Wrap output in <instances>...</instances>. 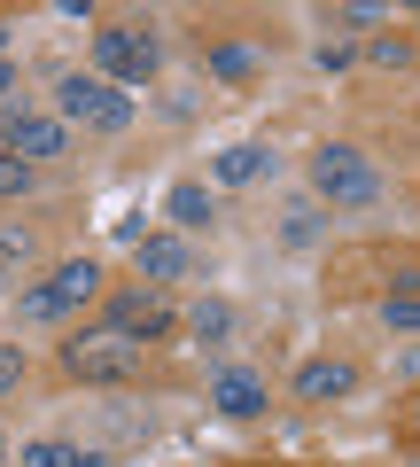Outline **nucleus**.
Here are the masks:
<instances>
[{"mask_svg": "<svg viewBox=\"0 0 420 467\" xmlns=\"http://www.w3.org/2000/svg\"><path fill=\"white\" fill-rule=\"evenodd\" d=\"M16 389H24V350L0 343V398H16Z\"/></svg>", "mask_w": 420, "mask_h": 467, "instance_id": "nucleus-20", "label": "nucleus"}, {"mask_svg": "<svg viewBox=\"0 0 420 467\" xmlns=\"http://www.w3.org/2000/svg\"><path fill=\"white\" fill-rule=\"evenodd\" d=\"M16 125H24V109H0V149H16Z\"/></svg>", "mask_w": 420, "mask_h": 467, "instance_id": "nucleus-24", "label": "nucleus"}, {"mask_svg": "<svg viewBox=\"0 0 420 467\" xmlns=\"http://www.w3.org/2000/svg\"><path fill=\"white\" fill-rule=\"evenodd\" d=\"M32 180H39V164H24V156H0V202L32 195Z\"/></svg>", "mask_w": 420, "mask_h": 467, "instance_id": "nucleus-17", "label": "nucleus"}, {"mask_svg": "<svg viewBox=\"0 0 420 467\" xmlns=\"http://www.w3.org/2000/svg\"><path fill=\"white\" fill-rule=\"evenodd\" d=\"M281 242H288V250H312V242H320V211H312V202H303V211H288Z\"/></svg>", "mask_w": 420, "mask_h": 467, "instance_id": "nucleus-18", "label": "nucleus"}, {"mask_svg": "<svg viewBox=\"0 0 420 467\" xmlns=\"http://www.w3.org/2000/svg\"><path fill=\"white\" fill-rule=\"evenodd\" d=\"M351 389H358L351 358H303L296 367V405H343Z\"/></svg>", "mask_w": 420, "mask_h": 467, "instance_id": "nucleus-7", "label": "nucleus"}, {"mask_svg": "<svg viewBox=\"0 0 420 467\" xmlns=\"http://www.w3.org/2000/svg\"><path fill=\"white\" fill-rule=\"evenodd\" d=\"M24 467H101V451H78V444L39 436V444H24Z\"/></svg>", "mask_w": 420, "mask_h": 467, "instance_id": "nucleus-15", "label": "nucleus"}, {"mask_svg": "<svg viewBox=\"0 0 420 467\" xmlns=\"http://www.w3.org/2000/svg\"><path fill=\"white\" fill-rule=\"evenodd\" d=\"M0 47H8V16H0Z\"/></svg>", "mask_w": 420, "mask_h": 467, "instance_id": "nucleus-27", "label": "nucleus"}, {"mask_svg": "<svg viewBox=\"0 0 420 467\" xmlns=\"http://www.w3.org/2000/svg\"><path fill=\"white\" fill-rule=\"evenodd\" d=\"M0 467H8V444H0Z\"/></svg>", "mask_w": 420, "mask_h": 467, "instance_id": "nucleus-28", "label": "nucleus"}, {"mask_svg": "<svg viewBox=\"0 0 420 467\" xmlns=\"http://www.w3.org/2000/svg\"><path fill=\"white\" fill-rule=\"evenodd\" d=\"M63 140H70V125H63V117H24V125H16V149H8V156L39 164V156H63Z\"/></svg>", "mask_w": 420, "mask_h": 467, "instance_id": "nucleus-12", "label": "nucleus"}, {"mask_svg": "<svg viewBox=\"0 0 420 467\" xmlns=\"http://www.w3.org/2000/svg\"><path fill=\"white\" fill-rule=\"evenodd\" d=\"M55 109H63V125H86V133H125V125H133V94H118V86L94 78V70L55 78Z\"/></svg>", "mask_w": 420, "mask_h": 467, "instance_id": "nucleus-4", "label": "nucleus"}, {"mask_svg": "<svg viewBox=\"0 0 420 467\" xmlns=\"http://www.w3.org/2000/svg\"><path fill=\"white\" fill-rule=\"evenodd\" d=\"M312 195L335 211H366V202H382V171L351 140H327V149H312Z\"/></svg>", "mask_w": 420, "mask_h": 467, "instance_id": "nucleus-3", "label": "nucleus"}, {"mask_svg": "<svg viewBox=\"0 0 420 467\" xmlns=\"http://www.w3.org/2000/svg\"><path fill=\"white\" fill-rule=\"evenodd\" d=\"M133 257H140V281H187V273H195V257H187V242L179 234H140L133 242Z\"/></svg>", "mask_w": 420, "mask_h": 467, "instance_id": "nucleus-9", "label": "nucleus"}, {"mask_svg": "<svg viewBox=\"0 0 420 467\" xmlns=\"http://www.w3.org/2000/svg\"><path fill=\"white\" fill-rule=\"evenodd\" d=\"M382 327H397V335H420V296H382Z\"/></svg>", "mask_w": 420, "mask_h": 467, "instance_id": "nucleus-19", "label": "nucleus"}, {"mask_svg": "<svg viewBox=\"0 0 420 467\" xmlns=\"http://www.w3.org/2000/svg\"><path fill=\"white\" fill-rule=\"evenodd\" d=\"M140 367H149V350L125 343V335H109V327H78V335L63 343V374H70V382H94V389L133 382Z\"/></svg>", "mask_w": 420, "mask_h": 467, "instance_id": "nucleus-2", "label": "nucleus"}, {"mask_svg": "<svg viewBox=\"0 0 420 467\" xmlns=\"http://www.w3.org/2000/svg\"><path fill=\"white\" fill-rule=\"evenodd\" d=\"M265 171H272V149H265V140H234V149L210 156V180H219V187H257Z\"/></svg>", "mask_w": 420, "mask_h": 467, "instance_id": "nucleus-10", "label": "nucleus"}, {"mask_svg": "<svg viewBox=\"0 0 420 467\" xmlns=\"http://www.w3.org/2000/svg\"><path fill=\"white\" fill-rule=\"evenodd\" d=\"M366 24H382V8H374V0H351V8H335V32H366Z\"/></svg>", "mask_w": 420, "mask_h": 467, "instance_id": "nucleus-21", "label": "nucleus"}, {"mask_svg": "<svg viewBox=\"0 0 420 467\" xmlns=\"http://www.w3.org/2000/svg\"><path fill=\"white\" fill-rule=\"evenodd\" d=\"M164 218H171L179 234H202V226H219V195H210L202 180H179V187L164 195Z\"/></svg>", "mask_w": 420, "mask_h": 467, "instance_id": "nucleus-11", "label": "nucleus"}, {"mask_svg": "<svg viewBox=\"0 0 420 467\" xmlns=\"http://www.w3.org/2000/svg\"><path fill=\"white\" fill-rule=\"evenodd\" d=\"M101 327L149 350V343H164V335H171V304L156 296V288H109V296H101Z\"/></svg>", "mask_w": 420, "mask_h": 467, "instance_id": "nucleus-6", "label": "nucleus"}, {"mask_svg": "<svg viewBox=\"0 0 420 467\" xmlns=\"http://www.w3.org/2000/svg\"><path fill=\"white\" fill-rule=\"evenodd\" d=\"M272 405V389L257 382L250 367H234V374H219V382H210V413H226V420H257Z\"/></svg>", "mask_w": 420, "mask_h": 467, "instance_id": "nucleus-8", "label": "nucleus"}, {"mask_svg": "<svg viewBox=\"0 0 420 467\" xmlns=\"http://www.w3.org/2000/svg\"><path fill=\"white\" fill-rule=\"evenodd\" d=\"M366 63L374 70H405V63H413V39H405V32H374L366 39Z\"/></svg>", "mask_w": 420, "mask_h": 467, "instance_id": "nucleus-16", "label": "nucleus"}, {"mask_svg": "<svg viewBox=\"0 0 420 467\" xmlns=\"http://www.w3.org/2000/svg\"><path fill=\"white\" fill-rule=\"evenodd\" d=\"M109 288H101V265L94 257H70V265H55L47 281H32L16 296V312H24V327H55V319H70V312H86V304H101Z\"/></svg>", "mask_w": 420, "mask_h": 467, "instance_id": "nucleus-1", "label": "nucleus"}, {"mask_svg": "<svg viewBox=\"0 0 420 467\" xmlns=\"http://www.w3.org/2000/svg\"><path fill=\"white\" fill-rule=\"evenodd\" d=\"M202 63H210V78H257V47H241V39H202Z\"/></svg>", "mask_w": 420, "mask_h": 467, "instance_id": "nucleus-13", "label": "nucleus"}, {"mask_svg": "<svg viewBox=\"0 0 420 467\" xmlns=\"http://www.w3.org/2000/svg\"><path fill=\"white\" fill-rule=\"evenodd\" d=\"M187 335H195V343H226V335H234V304L202 296L195 312H187Z\"/></svg>", "mask_w": 420, "mask_h": 467, "instance_id": "nucleus-14", "label": "nucleus"}, {"mask_svg": "<svg viewBox=\"0 0 420 467\" xmlns=\"http://www.w3.org/2000/svg\"><path fill=\"white\" fill-rule=\"evenodd\" d=\"M156 63H164V47H156V32H140V24H101V32H94V78L149 86Z\"/></svg>", "mask_w": 420, "mask_h": 467, "instance_id": "nucleus-5", "label": "nucleus"}, {"mask_svg": "<svg viewBox=\"0 0 420 467\" xmlns=\"http://www.w3.org/2000/svg\"><path fill=\"white\" fill-rule=\"evenodd\" d=\"M351 63H358V47H351V39H327V47H320V70H335V78H343Z\"/></svg>", "mask_w": 420, "mask_h": 467, "instance_id": "nucleus-22", "label": "nucleus"}, {"mask_svg": "<svg viewBox=\"0 0 420 467\" xmlns=\"http://www.w3.org/2000/svg\"><path fill=\"white\" fill-rule=\"evenodd\" d=\"M24 257H32V234H0V273L24 265Z\"/></svg>", "mask_w": 420, "mask_h": 467, "instance_id": "nucleus-23", "label": "nucleus"}, {"mask_svg": "<svg viewBox=\"0 0 420 467\" xmlns=\"http://www.w3.org/2000/svg\"><path fill=\"white\" fill-rule=\"evenodd\" d=\"M0 94H16V63L8 55H0Z\"/></svg>", "mask_w": 420, "mask_h": 467, "instance_id": "nucleus-26", "label": "nucleus"}, {"mask_svg": "<svg viewBox=\"0 0 420 467\" xmlns=\"http://www.w3.org/2000/svg\"><path fill=\"white\" fill-rule=\"evenodd\" d=\"M405 429L420 436V389H413V398H405Z\"/></svg>", "mask_w": 420, "mask_h": 467, "instance_id": "nucleus-25", "label": "nucleus"}]
</instances>
